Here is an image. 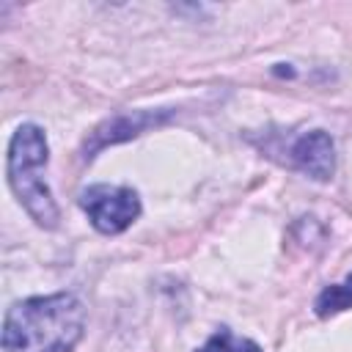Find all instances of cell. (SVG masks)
<instances>
[{
  "mask_svg": "<svg viewBox=\"0 0 352 352\" xmlns=\"http://www.w3.org/2000/svg\"><path fill=\"white\" fill-rule=\"evenodd\" d=\"M85 330V308L69 294H44L14 302L3 319L6 352H72Z\"/></svg>",
  "mask_w": 352,
  "mask_h": 352,
  "instance_id": "1",
  "label": "cell"
},
{
  "mask_svg": "<svg viewBox=\"0 0 352 352\" xmlns=\"http://www.w3.org/2000/svg\"><path fill=\"white\" fill-rule=\"evenodd\" d=\"M47 162H50V146H47L44 129L38 124L16 126V132L8 140V154H6L8 187L22 204V209L41 228H55L60 220V212H58L50 184L41 176Z\"/></svg>",
  "mask_w": 352,
  "mask_h": 352,
  "instance_id": "2",
  "label": "cell"
},
{
  "mask_svg": "<svg viewBox=\"0 0 352 352\" xmlns=\"http://www.w3.org/2000/svg\"><path fill=\"white\" fill-rule=\"evenodd\" d=\"M80 206L102 234H121L140 214V198L124 184H91L80 192Z\"/></svg>",
  "mask_w": 352,
  "mask_h": 352,
  "instance_id": "3",
  "label": "cell"
},
{
  "mask_svg": "<svg viewBox=\"0 0 352 352\" xmlns=\"http://www.w3.org/2000/svg\"><path fill=\"white\" fill-rule=\"evenodd\" d=\"M289 162L316 182H327L336 173V146L324 129L302 132L289 146Z\"/></svg>",
  "mask_w": 352,
  "mask_h": 352,
  "instance_id": "4",
  "label": "cell"
},
{
  "mask_svg": "<svg viewBox=\"0 0 352 352\" xmlns=\"http://www.w3.org/2000/svg\"><path fill=\"white\" fill-rule=\"evenodd\" d=\"M168 118V110H132V113H118L107 121H102L91 132V143H85V157H94L99 148L113 146L118 140L135 138L148 126H157Z\"/></svg>",
  "mask_w": 352,
  "mask_h": 352,
  "instance_id": "5",
  "label": "cell"
},
{
  "mask_svg": "<svg viewBox=\"0 0 352 352\" xmlns=\"http://www.w3.org/2000/svg\"><path fill=\"white\" fill-rule=\"evenodd\" d=\"M314 308H316L319 316H333V314H341V311L352 308V272L341 283H330L327 289H322Z\"/></svg>",
  "mask_w": 352,
  "mask_h": 352,
  "instance_id": "6",
  "label": "cell"
},
{
  "mask_svg": "<svg viewBox=\"0 0 352 352\" xmlns=\"http://www.w3.org/2000/svg\"><path fill=\"white\" fill-rule=\"evenodd\" d=\"M198 352H261V346L248 338H236L228 327H220Z\"/></svg>",
  "mask_w": 352,
  "mask_h": 352,
  "instance_id": "7",
  "label": "cell"
}]
</instances>
